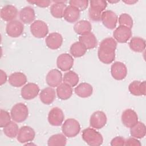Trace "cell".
<instances>
[{
  "mask_svg": "<svg viewBox=\"0 0 146 146\" xmlns=\"http://www.w3.org/2000/svg\"><path fill=\"white\" fill-rule=\"evenodd\" d=\"M117 42L113 38H106L100 42L98 51V56L100 62L110 64L115 59V50Z\"/></svg>",
  "mask_w": 146,
  "mask_h": 146,
  "instance_id": "6da1fadb",
  "label": "cell"
},
{
  "mask_svg": "<svg viewBox=\"0 0 146 146\" xmlns=\"http://www.w3.org/2000/svg\"><path fill=\"white\" fill-rule=\"evenodd\" d=\"M90 6L88 9V16L93 21H100L101 20L103 11L106 9L107 3L106 1H91L89 2Z\"/></svg>",
  "mask_w": 146,
  "mask_h": 146,
  "instance_id": "7a4b0ae2",
  "label": "cell"
},
{
  "mask_svg": "<svg viewBox=\"0 0 146 146\" xmlns=\"http://www.w3.org/2000/svg\"><path fill=\"white\" fill-rule=\"evenodd\" d=\"M82 139L89 145L99 146L102 144L103 138L100 133L94 128H87L82 131Z\"/></svg>",
  "mask_w": 146,
  "mask_h": 146,
  "instance_id": "3957f363",
  "label": "cell"
},
{
  "mask_svg": "<svg viewBox=\"0 0 146 146\" xmlns=\"http://www.w3.org/2000/svg\"><path fill=\"white\" fill-rule=\"evenodd\" d=\"M63 133L68 137H73L78 135L80 131L79 123L73 118H70L65 120L62 126Z\"/></svg>",
  "mask_w": 146,
  "mask_h": 146,
  "instance_id": "277c9868",
  "label": "cell"
},
{
  "mask_svg": "<svg viewBox=\"0 0 146 146\" xmlns=\"http://www.w3.org/2000/svg\"><path fill=\"white\" fill-rule=\"evenodd\" d=\"M11 119L15 122L21 123L26 120L29 115L27 107L22 103L14 105L11 110Z\"/></svg>",
  "mask_w": 146,
  "mask_h": 146,
  "instance_id": "5b68a950",
  "label": "cell"
},
{
  "mask_svg": "<svg viewBox=\"0 0 146 146\" xmlns=\"http://www.w3.org/2000/svg\"><path fill=\"white\" fill-rule=\"evenodd\" d=\"M30 31L35 38H42L45 37L48 33V26L44 22L36 20L31 24Z\"/></svg>",
  "mask_w": 146,
  "mask_h": 146,
  "instance_id": "8992f818",
  "label": "cell"
},
{
  "mask_svg": "<svg viewBox=\"0 0 146 146\" xmlns=\"http://www.w3.org/2000/svg\"><path fill=\"white\" fill-rule=\"evenodd\" d=\"M24 26L23 23L18 20H14L9 22L6 27V32L7 34L12 38H17L20 36L23 33Z\"/></svg>",
  "mask_w": 146,
  "mask_h": 146,
  "instance_id": "52a82bcc",
  "label": "cell"
},
{
  "mask_svg": "<svg viewBox=\"0 0 146 146\" xmlns=\"http://www.w3.org/2000/svg\"><path fill=\"white\" fill-rule=\"evenodd\" d=\"M107 118L104 112L100 111L94 112L91 116L90 124L92 128L101 129L107 123Z\"/></svg>",
  "mask_w": 146,
  "mask_h": 146,
  "instance_id": "ba28073f",
  "label": "cell"
},
{
  "mask_svg": "<svg viewBox=\"0 0 146 146\" xmlns=\"http://www.w3.org/2000/svg\"><path fill=\"white\" fill-rule=\"evenodd\" d=\"M112 76L116 80H121L124 79L127 75L126 66L122 62H115L111 67Z\"/></svg>",
  "mask_w": 146,
  "mask_h": 146,
  "instance_id": "9c48e42d",
  "label": "cell"
},
{
  "mask_svg": "<svg viewBox=\"0 0 146 146\" xmlns=\"http://www.w3.org/2000/svg\"><path fill=\"white\" fill-rule=\"evenodd\" d=\"M35 136L33 128L29 126H23L19 129L17 135V140L21 143H25L33 141Z\"/></svg>",
  "mask_w": 146,
  "mask_h": 146,
  "instance_id": "30bf717a",
  "label": "cell"
},
{
  "mask_svg": "<svg viewBox=\"0 0 146 146\" xmlns=\"http://www.w3.org/2000/svg\"><path fill=\"white\" fill-rule=\"evenodd\" d=\"M39 86L34 83L25 84L21 89V94L25 100H31L35 98L39 92Z\"/></svg>",
  "mask_w": 146,
  "mask_h": 146,
  "instance_id": "8fae6325",
  "label": "cell"
},
{
  "mask_svg": "<svg viewBox=\"0 0 146 146\" xmlns=\"http://www.w3.org/2000/svg\"><path fill=\"white\" fill-rule=\"evenodd\" d=\"M116 41L119 43H126L132 36L131 29L123 26H119L113 33Z\"/></svg>",
  "mask_w": 146,
  "mask_h": 146,
  "instance_id": "7c38bea8",
  "label": "cell"
},
{
  "mask_svg": "<svg viewBox=\"0 0 146 146\" xmlns=\"http://www.w3.org/2000/svg\"><path fill=\"white\" fill-rule=\"evenodd\" d=\"M64 115L62 110L58 107L52 108L48 113V123L53 126L60 125L64 120Z\"/></svg>",
  "mask_w": 146,
  "mask_h": 146,
  "instance_id": "4fadbf2b",
  "label": "cell"
},
{
  "mask_svg": "<svg viewBox=\"0 0 146 146\" xmlns=\"http://www.w3.org/2000/svg\"><path fill=\"white\" fill-rule=\"evenodd\" d=\"M74 62V59L71 55L67 53H63L59 55L57 58L56 64L60 70L67 71L72 67Z\"/></svg>",
  "mask_w": 146,
  "mask_h": 146,
  "instance_id": "5bb4252c",
  "label": "cell"
},
{
  "mask_svg": "<svg viewBox=\"0 0 146 146\" xmlns=\"http://www.w3.org/2000/svg\"><path fill=\"white\" fill-rule=\"evenodd\" d=\"M101 21L106 27L112 30L116 27L117 22V16L113 11L106 10L103 12Z\"/></svg>",
  "mask_w": 146,
  "mask_h": 146,
  "instance_id": "9a60e30c",
  "label": "cell"
},
{
  "mask_svg": "<svg viewBox=\"0 0 146 146\" xmlns=\"http://www.w3.org/2000/svg\"><path fill=\"white\" fill-rule=\"evenodd\" d=\"M121 121L123 125L127 128L133 127L138 121L136 112L131 108L125 110L121 115Z\"/></svg>",
  "mask_w": 146,
  "mask_h": 146,
  "instance_id": "2e32d148",
  "label": "cell"
},
{
  "mask_svg": "<svg viewBox=\"0 0 146 146\" xmlns=\"http://www.w3.org/2000/svg\"><path fill=\"white\" fill-rule=\"evenodd\" d=\"M46 46L50 49L56 50L60 47L63 43V37L58 33L54 32L48 34L45 40Z\"/></svg>",
  "mask_w": 146,
  "mask_h": 146,
  "instance_id": "e0dca14e",
  "label": "cell"
},
{
  "mask_svg": "<svg viewBox=\"0 0 146 146\" xmlns=\"http://www.w3.org/2000/svg\"><path fill=\"white\" fill-rule=\"evenodd\" d=\"M63 80L62 74L61 72L57 69H52L50 70L47 74L46 81L47 84L51 87H57Z\"/></svg>",
  "mask_w": 146,
  "mask_h": 146,
  "instance_id": "ac0fdd59",
  "label": "cell"
},
{
  "mask_svg": "<svg viewBox=\"0 0 146 146\" xmlns=\"http://www.w3.org/2000/svg\"><path fill=\"white\" fill-rule=\"evenodd\" d=\"M0 15L3 21L10 22L16 18L18 15V10L13 5H6L1 9Z\"/></svg>",
  "mask_w": 146,
  "mask_h": 146,
  "instance_id": "d6986e66",
  "label": "cell"
},
{
  "mask_svg": "<svg viewBox=\"0 0 146 146\" xmlns=\"http://www.w3.org/2000/svg\"><path fill=\"white\" fill-rule=\"evenodd\" d=\"M128 90L129 92L134 96L145 95V81L140 82L139 80H134L129 84L128 86Z\"/></svg>",
  "mask_w": 146,
  "mask_h": 146,
  "instance_id": "ffe728a7",
  "label": "cell"
},
{
  "mask_svg": "<svg viewBox=\"0 0 146 146\" xmlns=\"http://www.w3.org/2000/svg\"><path fill=\"white\" fill-rule=\"evenodd\" d=\"M56 92L54 88L51 87H46L43 89L39 94L40 101L46 105L51 104L55 99Z\"/></svg>",
  "mask_w": 146,
  "mask_h": 146,
  "instance_id": "44dd1931",
  "label": "cell"
},
{
  "mask_svg": "<svg viewBox=\"0 0 146 146\" xmlns=\"http://www.w3.org/2000/svg\"><path fill=\"white\" fill-rule=\"evenodd\" d=\"M10 85L14 87L23 86L27 82V77L22 72H15L11 74L8 79Z\"/></svg>",
  "mask_w": 146,
  "mask_h": 146,
  "instance_id": "7402d4cb",
  "label": "cell"
},
{
  "mask_svg": "<svg viewBox=\"0 0 146 146\" xmlns=\"http://www.w3.org/2000/svg\"><path fill=\"white\" fill-rule=\"evenodd\" d=\"M19 19L25 24H30L35 19V14L34 9L30 7L27 6L22 9L19 12Z\"/></svg>",
  "mask_w": 146,
  "mask_h": 146,
  "instance_id": "603a6c76",
  "label": "cell"
},
{
  "mask_svg": "<svg viewBox=\"0 0 146 146\" xmlns=\"http://www.w3.org/2000/svg\"><path fill=\"white\" fill-rule=\"evenodd\" d=\"M79 40L84 46L87 50L92 49L97 46V39L95 35L91 32L80 35L79 38Z\"/></svg>",
  "mask_w": 146,
  "mask_h": 146,
  "instance_id": "cb8c5ba5",
  "label": "cell"
},
{
  "mask_svg": "<svg viewBox=\"0 0 146 146\" xmlns=\"http://www.w3.org/2000/svg\"><path fill=\"white\" fill-rule=\"evenodd\" d=\"M54 3L50 7V13L51 15L56 18H62L65 9L67 7L64 3L65 1H53Z\"/></svg>",
  "mask_w": 146,
  "mask_h": 146,
  "instance_id": "d4e9b609",
  "label": "cell"
},
{
  "mask_svg": "<svg viewBox=\"0 0 146 146\" xmlns=\"http://www.w3.org/2000/svg\"><path fill=\"white\" fill-rule=\"evenodd\" d=\"M74 91L78 96L86 98L90 97L92 94L93 88L89 83H82L75 87Z\"/></svg>",
  "mask_w": 146,
  "mask_h": 146,
  "instance_id": "484cf974",
  "label": "cell"
},
{
  "mask_svg": "<svg viewBox=\"0 0 146 146\" xmlns=\"http://www.w3.org/2000/svg\"><path fill=\"white\" fill-rule=\"evenodd\" d=\"M56 94L59 99L61 100L68 99L72 94V88L68 84L63 83L56 88Z\"/></svg>",
  "mask_w": 146,
  "mask_h": 146,
  "instance_id": "4316f807",
  "label": "cell"
},
{
  "mask_svg": "<svg viewBox=\"0 0 146 146\" xmlns=\"http://www.w3.org/2000/svg\"><path fill=\"white\" fill-rule=\"evenodd\" d=\"M74 30L78 34L84 35L91 32L92 30L91 24L88 21L81 20L74 25Z\"/></svg>",
  "mask_w": 146,
  "mask_h": 146,
  "instance_id": "83f0119b",
  "label": "cell"
},
{
  "mask_svg": "<svg viewBox=\"0 0 146 146\" xmlns=\"http://www.w3.org/2000/svg\"><path fill=\"white\" fill-rule=\"evenodd\" d=\"M80 17V11L76 8L68 6L64 10L63 18L69 23H74L78 21Z\"/></svg>",
  "mask_w": 146,
  "mask_h": 146,
  "instance_id": "f1b7e54d",
  "label": "cell"
},
{
  "mask_svg": "<svg viewBox=\"0 0 146 146\" xmlns=\"http://www.w3.org/2000/svg\"><path fill=\"white\" fill-rule=\"evenodd\" d=\"M130 133L133 137L136 139L144 137L146 133L145 124L141 121H137L133 127L130 128Z\"/></svg>",
  "mask_w": 146,
  "mask_h": 146,
  "instance_id": "f546056e",
  "label": "cell"
},
{
  "mask_svg": "<svg viewBox=\"0 0 146 146\" xmlns=\"http://www.w3.org/2000/svg\"><path fill=\"white\" fill-rule=\"evenodd\" d=\"M129 46L132 51L136 52H141L145 50V41L140 37L134 36L131 38Z\"/></svg>",
  "mask_w": 146,
  "mask_h": 146,
  "instance_id": "4dcf8cb0",
  "label": "cell"
},
{
  "mask_svg": "<svg viewBox=\"0 0 146 146\" xmlns=\"http://www.w3.org/2000/svg\"><path fill=\"white\" fill-rule=\"evenodd\" d=\"M70 51L74 57L79 58L83 56L86 54L87 49L82 43L76 42L71 46Z\"/></svg>",
  "mask_w": 146,
  "mask_h": 146,
  "instance_id": "1f68e13d",
  "label": "cell"
},
{
  "mask_svg": "<svg viewBox=\"0 0 146 146\" xmlns=\"http://www.w3.org/2000/svg\"><path fill=\"white\" fill-rule=\"evenodd\" d=\"M79 78L78 75L73 71H69L64 74L63 81V83L68 84L71 87H75L79 82Z\"/></svg>",
  "mask_w": 146,
  "mask_h": 146,
  "instance_id": "d6a6232c",
  "label": "cell"
},
{
  "mask_svg": "<svg viewBox=\"0 0 146 146\" xmlns=\"http://www.w3.org/2000/svg\"><path fill=\"white\" fill-rule=\"evenodd\" d=\"M67 143V139L64 135L58 133L52 135L47 141V145L49 146L65 145Z\"/></svg>",
  "mask_w": 146,
  "mask_h": 146,
  "instance_id": "836d02e7",
  "label": "cell"
},
{
  "mask_svg": "<svg viewBox=\"0 0 146 146\" xmlns=\"http://www.w3.org/2000/svg\"><path fill=\"white\" fill-rule=\"evenodd\" d=\"M3 131L4 134L9 138H14L17 136L19 129L17 123L14 121H10L7 125L3 127Z\"/></svg>",
  "mask_w": 146,
  "mask_h": 146,
  "instance_id": "e575fe53",
  "label": "cell"
},
{
  "mask_svg": "<svg viewBox=\"0 0 146 146\" xmlns=\"http://www.w3.org/2000/svg\"><path fill=\"white\" fill-rule=\"evenodd\" d=\"M118 22L120 26H125L131 29L133 26V19L132 17L127 13L121 14L119 17Z\"/></svg>",
  "mask_w": 146,
  "mask_h": 146,
  "instance_id": "d590c367",
  "label": "cell"
},
{
  "mask_svg": "<svg viewBox=\"0 0 146 146\" xmlns=\"http://www.w3.org/2000/svg\"><path fill=\"white\" fill-rule=\"evenodd\" d=\"M89 1L87 0H71L69 1L70 6L76 8L79 11L85 10L88 5Z\"/></svg>",
  "mask_w": 146,
  "mask_h": 146,
  "instance_id": "8d00e7d4",
  "label": "cell"
},
{
  "mask_svg": "<svg viewBox=\"0 0 146 146\" xmlns=\"http://www.w3.org/2000/svg\"><path fill=\"white\" fill-rule=\"evenodd\" d=\"M11 116L9 113L3 110L0 111V126L2 128L5 127L11 121Z\"/></svg>",
  "mask_w": 146,
  "mask_h": 146,
  "instance_id": "74e56055",
  "label": "cell"
},
{
  "mask_svg": "<svg viewBox=\"0 0 146 146\" xmlns=\"http://www.w3.org/2000/svg\"><path fill=\"white\" fill-rule=\"evenodd\" d=\"M125 140L121 136H116L112 139L111 141V145L112 146H118V145H124Z\"/></svg>",
  "mask_w": 146,
  "mask_h": 146,
  "instance_id": "f35d334b",
  "label": "cell"
},
{
  "mask_svg": "<svg viewBox=\"0 0 146 146\" xmlns=\"http://www.w3.org/2000/svg\"><path fill=\"white\" fill-rule=\"evenodd\" d=\"M30 3L34 4L40 7H47L50 5L51 1H41V0H35L28 1Z\"/></svg>",
  "mask_w": 146,
  "mask_h": 146,
  "instance_id": "ab89813d",
  "label": "cell"
},
{
  "mask_svg": "<svg viewBox=\"0 0 146 146\" xmlns=\"http://www.w3.org/2000/svg\"><path fill=\"white\" fill-rule=\"evenodd\" d=\"M141 144L140 142L135 137H130L127 139L125 141V145H135V146H140Z\"/></svg>",
  "mask_w": 146,
  "mask_h": 146,
  "instance_id": "60d3db41",
  "label": "cell"
},
{
  "mask_svg": "<svg viewBox=\"0 0 146 146\" xmlns=\"http://www.w3.org/2000/svg\"><path fill=\"white\" fill-rule=\"evenodd\" d=\"M7 75L5 71L2 70H0V84L2 85L6 82L7 80Z\"/></svg>",
  "mask_w": 146,
  "mask_h": 146,
  "instance_id": "b9f144b4",
  "label": "cell"
},
{
  "mask_svg": "<svg viewBox=\"0 0 146 146\" xmlns=\"http://www.w3.org/2000/svg\"><path fill=\"white\" fill-rule=\"evenodd\" d=\"M123 2H124V3H127V4H130V5H133L135 3H136L137 1H123Z\"/></svg>",
  "mask_w": 146,
  "mask_h": 146,
  "instance_id": "7bdbcfd3",
  "label": "cell"
},
{
  "mask_svg": "<svg viewBox=\"0 0 146 146\" xmlns=\"http://www.w3.org/2000/svg\"><path fill=\"white\" fill-rule=\"evenodd\" d=\"M108 2H109L110 3H116V2H118L119 1H109Z\"/></svg>",
  "mask_w": 146,
  "mask_h": 146,
  "instance_id": "ee69618b",
  "label": "cell"
}]
</instances>
